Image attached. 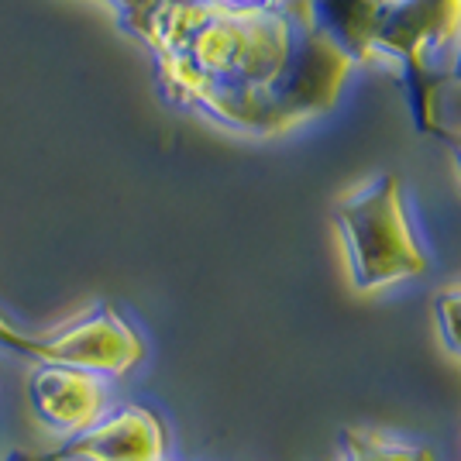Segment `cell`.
<instances>
[{
    "mask_svg": "<svg viewBox=\"0 0 461 461\" xmlns=\"http://www.w3.org/2000/svg\"><path fill=\"white\" fill-rule=\"evenodd\" d=\"M455 41H461V0H396L375 32V45L406 66L420 131H434L438 62Z\"/></svg>",
    "mask_w": 461,
    "mask_h": 461,
    "instance_id": "cell-4",
    "label": "cell"
},
{
    "mask_svg": "<svg viewBox=\"0 0 461 461\" xmlns=\"http://www.w3.org/2000/svg\"><path fill=\"white\" fill-rule=\"evenodd\" d=\"M28 396H32L35 413L49 427L79 438L94 423L104 420L107 385H104V375H94V372L41 366L28 383Z\"/></svg>",
    "mask_w": 461,
    "mask_h": 461,
    "instance_id": "cell-5",
    "label": "cell"
},
{
    "mask_svg": "<svg viewBox=\"0 0 461 461\" xmlns=\"http://www.w3.org/2000/svg\"><path fill=\"white\" fill-rule=\"evenodd\" d=\"M438 317H441L444 341L461 355V293H447L438 300Z\"/></svg>",
    "mask_w": 461,
    "mask_h": 461,
    "instance_id": "cell-9",
    "label": "cell"
},
{
    "mask_svg": "<svg viewBox=\"0 0 461 461\" xmlns=\"http://www.w3.org/2000/svg\"><path fill=\"white\" fill-rule=\"evenodd\" d=\"M338 224L351 255V279L358 289H375L427 269L400 203V179L379 176L372 186L338 207Z\"/></svg>",
    "mask_w": 461,
    "mask_h": 461,
    "instance_id": "cell-2",
    "label": "cell"
},
{
    "mask_svg": "<svg viewBox=\"0 0 461 461\" xmlns=\"http://www.w3.org/2000/svg\"><path fill=\"white\" fill-rule=\"evenodd\" d=\"M345 461H434V451L430 447L383 441L375 434H348Z\"/></svg>",
    "mask_w": 461,
    "mask_h": 461,
    "instance_id": "cell-8",
    "label": "cell"
},
{
    "mask_svg": "<svg viewBox=\"0 0 461 461\" xmlns=\"http://www.w3.org/2000/svg\"><path fill=\"white\" fill-rule=\"evenodd\" d=\"M310 21L334 41L348 59H366L375 32L396 0H300Z\"/></svg>",
    "mask_w": 461,
    "mask_h": 461,
    "instance_id": "cell-7",
    "label": "cell"
},
{
    "mask_svg": "<svg viewBox=\"0 0 461 461\" xmlns=\"http://www.w3.org/2000/svg\"><path fill=\"white\" fill-rule=\"evenodd\" d=\"M458 166H461V138H458Z\"/></svg>",
    "mask_w": 461,
    "mask_h": 461,
    "instance_id": "cell-12",
    "label": "cell"
},
{
    "mask_svg": "<svg viewBox=\"0 0 461 461\" xmlns=\"http://www.w3.org/2000/svg\"><path fill=\"white\" fill-rule=\"evenodd\" d=\"M128 28L155 49L169 96L249 131L324 111L351 62L300 0H162Z\"/></svg>",
    "mask_w": 461,
    "mask_h": 461,
    "instance_id": "cell-1",
    "label": "cell"
},
{
    "mask_svg": "<svg viewBox=\"0 0 461 461\" xmlns=\"http://www.w3.org/2000/svg\"><path fill=\"white\" fill-rule=\"evenodd\" d=\"M4 461H66V455H62V447H56V451H41V455H35V451H11Z\"/></svg>",
    "mask_w": 461,
    "mask_h": 461,
    "instance_id": "cell-11",
    "label": "cell"
},
{
    "mask_svg": "<svg viewBox=\"0 0 461 461\" xmlns=\"http://www.w3.org/2000/svg\"><path fill=\"white\" fill-rule=\"evenodd\" d=\"M66 461H162L166 427L145 406H121L117 413L94 423L86 434L62 444Z\"/></svg>",
    "mask_w": 461,
    "mask_h": 461,
    "instance_id": "cell-6",
    "label": "cell"
},
{
    "mask_svg": "<svg viewBox=\"0 0 461 461\" xmlns=\"http://www.w3.org/2000/svg\"><path fill=\"white\" fill-rule=\"evenodd\" d=\"M0 348L39 358L41 366L79 368L94 375H124L145 355L141 338L114 307H100L45 334H24L0 317Z\"/></svg>",
    "mask_w": 461,
    "mask_h": 461,
    "instance_id": "cell-3",
    "label": "cell"
},
{
    "mask_svg": "<svg viewBox=\"0 0 461 461\" xmlns=\"http://www.w3.org/2000/svg\"><path fill=\"white\" fill-rule=\"evenodd\" d=\"M121 7H124V24H131V21L145 18V14H152L155 7L162 4V0H117Z\"/></svg>",
    "mask_w": 461,
    "mask_h": 461,
    "instance_id": "cell-10",
    "label": "cell"
}]
</instances>
